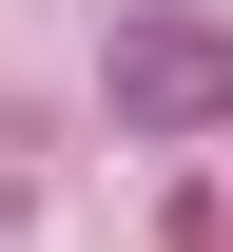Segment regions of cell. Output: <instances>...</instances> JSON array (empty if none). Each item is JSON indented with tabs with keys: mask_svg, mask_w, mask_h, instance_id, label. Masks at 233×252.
Instances as JSON below:
<instances>
[{
	"mask_svg": "<svg viewBox=\"0 0 233 252\" xmlns=\"http://www.w3.org/2000/svg\"><path fill=\"white\" fill-rule=\"evenodd\" d=\"M117 117L136 136H214L233 117V20H117Z\"/></svg>",
	"mask_w": 233,
	"mask_h": 252,
	"instance_id": "6da1fadb",
	"label": "cell"
}]
</instances>
